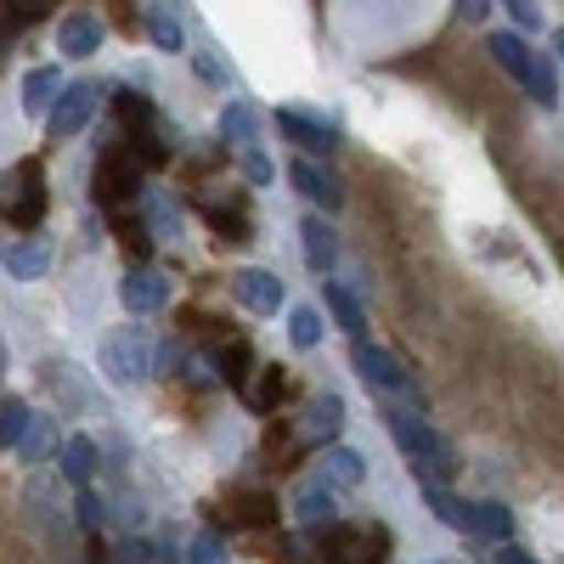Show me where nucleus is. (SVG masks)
Listing matches in <instances>:
<instances>
[{"label": "nucleus", "instance_id": "obj_12", "mask_svg": "<svg viewBox=\"0 0 564 564\" xmlns=\"http://www.w3.org/2000/svg\"><path fill=\"white\" fill-rule=\"evenodd\" d=\"M57 45L63 57H97L102 52V18L97 12H74L57 23Z\"/></svg>", "mask_w": 564, "mask_h": 564}, {"label": "nucleus", "instance_id": "obj_10", "mask_svg": "<svg viewBox=\"0 0 564 564\" xmlns=\"http://www.w3.org/2000/svg\"><path fill=\"white\" fill-rule=\"evenodd\" d=\"M40 215H45V181H40V164L23 159L18 164V198L7 204V220L18 231H29V226H40Z\"/></svg>", "mask_w": 564, "mask_h": 564}, {"label": "nucleus", "instance_id": "obj_11", "mask_svg": "<svg viewBox=\"0 0 564 564\" xmlns=\"http://www.w3.org/2000/svg\"><path fill=\"white\" fill-rule=\"evenodd\" d=\"M289 181L300 186V193H305L311 204H322L327 215H334V209H345V181H339L334 170H316V164H294V170H289Z\"/></svg>", "mask_w": 564, "mask_h": 564}, {"label": "nucleus", "instance_id": "obj_13", "mask_svg": "<svg viewBox=\"0 0 564 564\" xmlns=\"http://www.w3.org/2000/svg\"><path fill=\"white\" fill-rule=\"evenodd\" d=\"M276 130L289 135L294 148L316 153V159H334V148H339V135L327 130V124H316V119H305V113H276Z\"/></svg>", "mask_w": 564, "mask_h": 564}, {"label": "nucleus", "instance_id": "obj_21", "mask_svg": "<svg viewBox=\"0 0 564 564\" xmlns=\"http://www.w3.org/2000/svg\"><path fill=\"white\" fill-rule=\"evenodd\" d=\"M423 497H430V508H435V520H441V525L475 536V502H463V497L446 491V486H423Z\"/></svg>", "mask_w": 564, "mask_h": 564}, {"label": "nucleus", "instance_id": "obj_17", "mask_svg": "<svg viewBox=\"0 0 564 564\" xmlns=\"http://www.w3.org/2000/svg\"><path fill=\"white\" fill-rule=\"evenodd\" d=\"M294 513H300L305 525H327V531H334V513H339L334 486H327V480H305V486H294Z\"/></svg>", "mask_w": 564, "mask_h": 564}, {"label": "nucleus", "instance_id": "obj_34", "mask_svg": "<svg viewBox=\"0 0 564 564\" xmlns=\"http://www.w3.org/2000/svg\"><path fill=\"white\" fill-rule=\"evenodd\" d=\"M148 34H153V45H164V52H181V23L170 18V12H148Z\"/></svg>", "mask_w": 564, "mask_h": 564}, {"label": "nucleus", "instance_id": "obj_35", "mask_svg": "<svg viewBox=\"0 0 564 564\" xmlns=\"http://www.w3.org/2000/svg\"><path fill=\"white\" fill-rule=\"evenodd\" d=\"M52 446H57V435H52V417H40V423H34V435L23 441V452H18V457H23V463H40Z\"/></svg>", "mask_w": 564, "mask_h": 564}, {"label": "nucleus", "instance_id": "obj_8", "mask_svg": "<svg viewBox=\"0 0 564 564\" xmlns=\"http://www.w3.org/2000/svg\"><path fill=\"white\" fill-rule=\"evenodd\" d=\"M372 542H390L384 531H356V525H334V531H322V558L327 564H372L379 553H372Z\"/></svg>", "mask_w": 564, "mask_h": 564}, {"label": "nucleus", "instance_id": "obj_39", "mask_svg": "<svg viewBox=\"0 0 564 564\" xmlns=\"http://www.w3.org/2000/svg\"><path fill=\"white\" fill-rule=\"evenodd\" d=\"M193 68H198L209 85H226V68L215 63V52H193Z\"/></svg>", "mask_w": 564, "mask_h": 564}, {"label": "nucleus", "instance_id": "obj_25", "mask_svg": "<svg viewBox=\"0 0 564 564\" xmlns=\"http://www.w3.org/2000/svg\"><path fill=\"white\" fill-rule=\"evenodd\" d=\"M475 536H486V542H513V508L508 502H475Z\"/></svg>", "mask_w": 564, "mask_h": 564}, {"label": "nucleus", "instance_id": "obj_29", "mask_svg": "<svg viewBox=\"0 0 564 564\" xmlns=\"http://www.w3.org/2000/svg\"><path fill=\"white\" fill-rule=\"evenodd\" d=\"M204 220L220 231V243H249V215L226 209V204H204Z\"/></svg>", "mask_w": 564, "mask_h": 564}, {"label": "nucleus", "instance_id": "obj_26", "mask_svg": "<svg viewBox=\"0 0 564 564\" xmlns=\"http://www.w3.org/2000/svg\"><path fill=\"white\" fill-rule=\"evenodd\" d=\"M361 475H367V468H361V457L350 446H327L322 452V480L327 486H361Z\"/></svg>", "mask_w": 564, "mask_h": 564}, {"label": "nucleus", "instance_id": "obj_28", "mask_svg": "<svg viewBox=\"0 0 564 564\" xmlns=\"http://www.w3.org/2000/svg\"><path fill=\"white\" fill-rule=\"evenodd\" d=\"M231 520L249 525V531H265V525H276V502L265 491H243L238 502H231Z\"/></svg>", "mask_w": 564, "mask_h": 564}, {"label": "nucleus", "instance_id": "obj_23", "mask_svg": "<svg viewBox=\"0 0 564 564\" xmlns=\"http://www.w3.org/2000/svg\"><path fill=\"white\" fill-rule=\"evenodd\" d=\"M220 135H226V141H238V153L260 148V119H254V108H249V102H226V113H220Z\"/></svg>", "mask_w": 564, "mask_h": 564}, {"label": "nucleus", "instance_id": "obj_4", "mask_svg": "<svg viewBox=\"0 0 564 564\" xmlns=\"http://www.w3.org/2000/svg\"><path fill=\"white\" fill-rule=\"evenodd\" d=\"M102 372H108V384H141L148 379V367H153V339H148V327H113V334L102 339Z\"/></svg>", "mask_w": 564, "mask_h": 564}, {"label": "nucleus", "instance_id": "obj_36", "mask_svg": "<svg viewBox=\"0 0 564 564\" xmlns=\"http://www.w3.org/2000/svg\"><path fill=\"white\" fill-rule=\"evenodd\" d=\"M102 520H108V508H102V497H97V491H79V525H85V531H97Z\"/></svg>", "mask_w": 564, "mask_h": 564}, {"label": "nucleus", "instance_id": "obj_42", "mask_svg": "<svg viewBox=\"0 0 564 564\" xmlns=\"http://www.w3.org/2000/svg\"><path fill=\"white\" fill-rule=\"evenodd\" d=\"M553 52H558V57H564V29H558V34H553Z\"/></svg>", "mask_w": 564, "mask_h": 564}, {"label": "nucleus", "instance_id": "obj_18", "mask_svg": "<svg viewBox=\"0 0 564 564\" xmlns=\"http://www.w3.org/2000/svg\"><path fill=\"white\" fill-rule=\"evenodd\" d=\"M215 372H220L226 390H249V372H254L249 339H220V345H215Z\"/></svg>", "mask_w": 564, "mask_h": 564}, {"label": "nucleus", "instance_id": "obj_2", "mask_svg": "<svg viewBox=\"0 0 564 564\" xmlns=\"http://www.w3.org/2000/svg\"><path fill=\"white\" fill-rule=\"evenodd\" d=\"M491 57L508 68V79H520L542 108H553V102H558V68H553V57H536L520 34L497 29V34H491Z\"/></svg>", "mask_w": 564, "mask_h": 564}, {"label": "nucleus", "instance_id": "obj_15", "mask_svg": "<svg viewBox=\"0 0 564 564\" xmlns=\"http://www.w3.org/2000/svg\"><path fill=\"white\" fill-rule=\"evenodd\" d=\"M339 423H345V401H339V395H311L305 423H300V441L322 446V441H334V435H339Z\"/></svg>", "mask_w": 564, "mask_h": 564}, {"label": "nucleus", "instance_id": "obj_27", "mask_svg": "<svg viewBox=\"0 0 564 564\" xmlns=\"http://www.w3.org/2000/svg\"><path fill=\"white\" fill-rule=\"evenodd\" d=\"M63 475H68L74 486H90V475H97V441L74 435V441L63 446Z\"/></svg>", "mask_w": 564, "mask_h": 564}, {"label": "nucleus", "instance_id": "obj_14", "mask_svg": "<svg viewBox=\"0 0 564 564\" xmlns=\"http://www.w3.org/2000/svg\"><path fill=\"white\" fill-rule=\"evenodd\" d=\"M63 90H68V85H63L57 68H34V74L23 79V113H29V119H52V108L63 102Z\"/></svg>", "mask_w": 564, "mask_h": 564}, {"label": "nucleus", "instance_id": "obj_9", "mask_svg": "<svg viewBox=\"0 0 564 564\" xmlns=\"http://www.w3.org/2000/svg\"><path fill=\"white\" fill-rule=\"evenodd\" d=\"M231 294H238L243 311L271 316V311H282V276H271V271H260V265H243L238 276H231Z\"/></svg>", "mask_w": 564, "mask_h": 564}, {"label": "nucleus", "instance_id": "obj_24", "mask_svg": "<svg viewBox=\"0 0 564 564\" xmlns=\"http://www.w3.org/2000/svg\"><path fill=\"white\" fill-rule=\"evenodd\" d=\"M45 265H52V243H45V238H18V243L7 249V271H12V276H23V282H29V276H40Z\"/></svg>", "mask_w": 564, "mask_h": 564}, {"label": "nucleus", "instance_id": "obj_40", "mask_svg": "<svg viewBox=\"0 0 564 564\" xmlns=\"http://www.w3.org/2000/svg\"><path fill=\"white\" fill-rule=\"evenodd\" d=\"M508 18H513V29H536V23H542V12L531 7V0H513V7H508Z\"/></svg>", "mask_w": 564, "mask_h": 564}, {"label": "nucleus", "instance_id": "obj_38", "mask_svg": "<svg viewBox=\"0 0 564 564\" xmlns=\"http://www.w3.org/2000/svg\"><path fill=\"white\" fill-rule=\"evenodd\" d=\"M186 564H220V542L204 531V536H193V547H186Z\"/></svg>", "mask_w": 564, "mask_h": 564}, {"label": "nucleus", "instance_id": "obj_31", "mask_svg": "<svg viewBox=\"0 0 564 564\" xmlns=\"http://www.w3.org/2000/svg\"><path fill=\"white\" fill-rule=\"evenodd\" d=\"M289 339H294L300 350H316V345H322V316H316L311 305L289 311Z\"/></svg>", "mask_w": 564, "mask_h": 564}, {"label": "nucleus", "instance_id": "obj_32", "mask_svg": "<svg viewBox=\"0 0 564 564\" xmlns=\"http://www.w3.org/2000/svg\"><path fill=\"white\" fill-rule=\"evenodd\" d=\"M249 401H254V412H271V406L282 401V367H260V379H254Z\"/></svg>", "mask_w": 564, "mask_h": 564}, {"label": "nucleus", "instance_id": "obj_41", "mask_svg": "<svg viewBox=\"0 0 564 564\" xmlns=\"http://www.w3.org/2000/svg\"><path fill=\"white\" fill-rule=\"evenodd\" d=\"M497 564H536V558H531V553H525V547H513V542H508V547H502V553H497Z\"/></svg>", "mask_w": 564, "mask_h": 564}, {"label": "nucleus", "instance_id": "obj_20", "mask_svg": "<svg viewBox=\"0 0 564 564\" xmlns=\"http://www.w3.org/2000/svg\"><path fill=\"white\" fill-rule=\"evenodd\" d=\"M34 412H29V401L23 395H7V401H0V446H7V452H23V441L34 435Z\"/></svg>", "mask_w": 564, "mask_h": 564}, {"label": "nucleus", "instance_id": "obj_16", "mask_svg": "<svg viewBox=\"0 0 564 564\" xmlns=\"http://www.w3.org/2000/svg\"><path fill=\"white\" fill-rule=\"evenodd\" d=\"M300 238H305V265H311L316 276H327V271H334V260H339L334 226H327L322 215H305V220H300Z\"/></svg>", "mask_w": 564, "mask_h": 564}, {"label": "nucleus", "instance_id": "obj_19", "mask_svg": "<svg viewBox=\"0 0 564 564\" xmlns=\"http://www.w3.org/2000/svg\"><path fill=\"white\" fill-rule=\"evenodd\" d=\"M322 294H327V311H334V322L350 334V345H361V339H367V311H361V300L345 289V282H322Z\"/></svg>", "mask_w": 564, "mask_h": 564}, {"label": "nucleus", "instance_id": "obj_22", "mask_svg": "<svg viewBox=\"0 0 564 564\" xmlns=\"http://www.w3.org/2000/svg\"><path fill=\"white\" fill-rule=\"evenodd\" d=\"M113 119L124 124V141H135V135H153V124H159L153 102H148V97H135V90H119V102H113Z\"/></svg>", "mask_w": 564, "mask_h": 564}, {"label": "nucleus", "instance_id": "obj_3", "mask_svg": "<svg viewBox=\"0 0 564 564\" xmlns=\"http://www.w3.org/2000/svg\"><path fill=\"white\" fill-rule=\"evenodd\" d=\"M90 193H97V204H108L113 215H124L130 198H148L141 193V164H135V153L124 148V141H108L102 148L97 175H90Z\"/></svg>", "mask_w": 564, "mask_h": 564}, {"label": "nucleus", "instance_id": "obj_33", "mask_svg": "<svg viewBox=\"0 0 564 564\" xmlns=\"http://www.w3.org/2000/svg\"><path fill=\"white\" fill-rule=\"evenodd\" d=\"M113 231H119V238H124L135 254H148V249H153V226H148V220H135L130 209H124V215H113Z\"/></svg>", "mask_w": 564, "mask_h": 564}, {"label": "nucleus", "instance_id": "obj_6", "mask_svg": "<svg viewBox=\"0 0 564 564\" xmlns=\"http://www.w3.org/2000/svg\"><path fill=\"white\" fill-rule=\"evenodd\" d=\"M97 97H102L97 79H74V85L63 90V102L52 108V119H45V124H52V135H57V141H63V135H79V130L90 124V113L102 108Z\"/></svg>", "mask_w": 564, "mask_h": 564}, {"label": "nucleus", "instance_id": "obj_1", "mask_svg": "<svg viewBox=\"0 0 564 564\" xmlns=\"http://www.w3.org/2000/svg\"><path fill=\"white\" fill-rule=\"evenodd\" d=\"M384 423H390V435H395V446H401V457H406V468L417 475V486H446L452 475H457V452H452V441L446 435H435L430 423H423L412 406H384Z\"/></svg>", "mask_w": 564, "mask_h": 564}, {"label": "nucleus", "instance_id": "obj_30", "mask_svg": "<svg viewBox=\"0 0 564 564\" xmlns=\"http://www.w3.org/2000/svg\"><path fill=\"white\" fill-rule=\"evenodd\" d=\"M141 209H148V226H153V238H181V215L164 204V193H148L141 198Z\"/></svg>", "mask_w": 564, "mask_h": 564}, {"label": "nucleus", "instance_id": "obj_7", "mask_svg": "<svg viewBox=\"0 0 564 564\" xmlns=\"http://www.w3.org/2000/svg\"><path fill=\"white\" fill-rule=\"evenodd\" d=\"M119 300H124L130 316H153V311L170 305V282H164V271H153V265H130L124 282H119Z\"/></svg>", "mask_w": 564, "mask_h": 564}, {"label": "nucleus", "instance_id": "obj_5", "mask_svg": "<svg viewBox=\"0 0 564 564\" xmlns=\"http://www.w3.org/2000/svg\"><path fill=\"white\" fill-rule=\"evenodd\" d=\"M350 361H356V372L367 379V390H379L384 401H395V406H412L417 401V379L390 356V350H379V345H350Z\"/></svg>", "mask_w": 564, "mask_h": 564}, {"label": "nucleus", "instance_id": "obj_37", "mask_svg": "<svg viewBox=\"0 0 564 564\" xmlns=\"http://www.w3.org/2000/svg\"><path fill=\"white\" fill-rule=\"evenodd\" d=\"M238 159H243V175H249L254 186H265V181L276 175V170H271V159H265L260 148H249V153H238Z\"/></svg>", "mask_w": 564, "mask_h": 564}]
</instances>
